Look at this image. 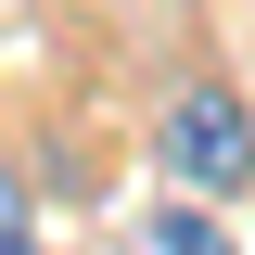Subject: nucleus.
<instances>
[{"mask_svg": "<svg viewBox=\"0 0 255 255\" xmlns=\"http://www.w3.org/2000/svg\"><path fill=\"white\" fill-rule=\"evenodd\" d=\"M153 153H166V179H179L191 204L255 191V115H243V90H230V77H179L166 115H153Z\"/></svg>", "mask_w": 255, "mask_h": 255, "instance_id": "obj_1", "label": "nucleus"}, {"mask_svg": "<svg viewBox=\"0 0 255 255\" xmlns=\"http://www.w3.org/2000/svg\"><path fill=\"white\" fill-rule=\"evenodd\" d=\"M0 255H38V204H26L13 166H0Z\"/></svg>", "mask_w": 255, "mask_h": 255, "instance_id": "obj_3", "label": "nucleus"}, {"mask_svg": "<svg viewBox=\"0 0 255 255\" xmlns=\"http://www.w3.org/2000/svg\"><path fill=\"white\" fill-rule=\"evenodd\" d=\"M153 243H166V255H230V217L191 204V191H166V204H153Z\"/></svg>", "mask_w": 255, "mask_h": 255, "instance_id": "obj_2", "label": "nucleus"}]
</instances>
